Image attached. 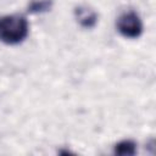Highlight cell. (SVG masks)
Here are the masks:
<instances>
[{"instance_id":"6da1fadb","label":"cell","mask_w":156,"mask_h":156,"mask_svg":"<svg viewBox=\"0 0 156 156\" xmlns=\"http://www.w3.org/2000/svg\"><path fill=\"white\" fill-rule=\"evenodd\" d=\"M29 33L28 20L22 15H5L0 17V41L7 45L22 43Z\"/></svg>"},{"instance_id":"7a4b0ae2","label":"cell","mask_w":156,"mask_h":156,"mask_svg":"<svg viewBox=\"0 0 156 156\" xmlns=\"http://www.w3.org/2000/svg\"><path fill=\"white\" fill-rule=\"evenodd\" d=\"M116 27L118 33L128 39L139 38L144 30L143 21L138 12L134 10H127L122 12L116 21Z\"/></svg>"},{"instance_id":"3957f363","label":"cell","mask_w":156,"mask_h":156,"mask_svg":"<svg viewBox=\"0 0 156 156\" xmlns=\"http://www.w3.org/2000/svg\"><path fill=\"white\" fill-rule=\"evenodd\" d=\"M74 17L80 27L85 29H91L98 23V13L89 6L82 5L74 9Z\"/></svg>"},{"instance_id":"277c9868","label":"cell","mask_w":156,"mask_h":156,"mask_svg":"<svg viewBox=\"0 0 156 156\" xmlns=\"http://www.w3.org/2000/svg\"><path fill=\"white\" fill-rule=\"evenodd\" d=\"M113 152L116 155H123V156L135 155L136 154V144L130 139H123L115 145Z\"/></svg>"},{"instance_id":"5b68a950","label":"cell","mask_w":156,"mask_h":156,"mask_svg":"<svg viewBox=\"0 0 156 156\" xmlns=\"http://www.w3.org/2000/svg\"><path fill=\"white\" fill-rule=\"evenodd\" d=\"M52 0H33L28 6V12L30 13H41L50 11L52 7Z\"/></svg>"}]
</instances>
